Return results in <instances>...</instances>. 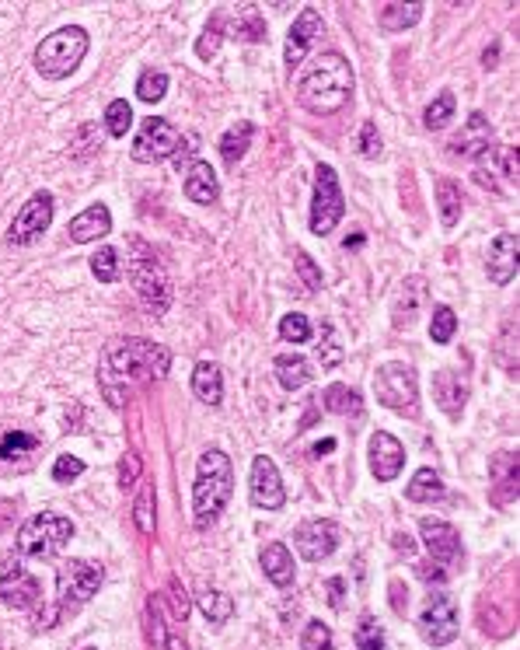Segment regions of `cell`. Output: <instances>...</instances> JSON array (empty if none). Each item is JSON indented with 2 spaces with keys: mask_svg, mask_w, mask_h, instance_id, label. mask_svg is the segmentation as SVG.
I'll return each instance as SVG.
<instances>
[{
  "mask_svg": "<svg viewBox=\"0 0 520 650\" xmlns=\"http://www.w3.org/2000/svg\"><path fill=\"white\" fill-rule=\"evenodd\" d=\"M248 500H252L259 511H280L287 504V490H283V479L276 472V462L269 455H259L252 462V479H248Z\"/></svg>",
  "mask_w": 520,
  "mask_h": 650,
  "instance_id": "5bb4252c",
  "label": "cell"
},
{
  "mask_svg": "<svg viewBox=\"0 0 520 650\" xmlns=\"http://www.w3.org/2000/svg\"><path fill=\"white\" fill-rule=\"evenodd\" d=\"M461 633V616L458 602L447 591H433L426 595V605L419 612V637L430 647H447Z\"/></svg>",
  "mask_w": 520,
  "mask_h": 650,
  "instance_id": "ba28073f",
  "label": "cell"
},
{
  "mask_svg": "<svg viewBox=\"0 0 520 650\" xmlns=\"http://www.w3.org/2000/svg\"><path fill=\"white\" fill-rule=\"evenodd\" d=\"M374 392H377V402L402 416H419V381H416V371L409 364H391L377 367L374 374Z\"/></svg>",
  "mask_w": 520,
  "mask_h": 650,
  "instance_id": "8992f818",
  "label": "cell"
},
{
  "mask_svg": "<svg viewBox=\"0 0 520 650\" xmlns=\"http://www.w3.org/2000/svg\"><path fill=\"white\" fill-rule=\"evenodd\" d=\"M332 448H336V441H322V444L315 448V455H322V451H332Z\"/></svg>",
  "mask_w": 520,
  "mask_h": 650,
  "instance_id": "94428289",
  "label": "cell"
},
{
  "mask_svg": "<svg viewBox=\"0 0 520 650\" xmlns=\"http://www.w3.org/2000/svg\"><path fill=\"white\" fill-rule=\"evenodd\" d=\"M70 242L77 245H88V242H98L102 235H109L112 231V214L105 203H95V207H88L84 214H77L74 221H70Z\"/></svg>",
  "mask_w": 520,
  "mask_h": 650,
  "instance_id": "cb8c5ba5",
  "label": "cell"
},
{
  "mask_svg": "<svg viewBox=\"0 0 520 650\" xmlns=\"http://www.w3.org/2000/svg\"><path fill=\"white\" fill-rule=\"evenodd\" d=\"M178 144H182V133H178L168 119H158V116L144 119L137 140H133V161H140V165H158V161L175 158Z\"/></svg>",
  "mask_w": 520,
  "mask_h": 650,
  "instance_id": "30bf717a",
  "label": "cell"
},
{
  "mask_svg": "<svg viewBox=\"0 0 520 650\" xmlns=\"http://www.w3.org/2000/svg\"><path fill=\"white\" fill-rule=\"evenodd\" d=\"M133 518H137V528L144 535L154 532V483L140 486V497H137V504H133Z\"/></svg>",
  "mask_w": 520,
  "mask_h": 650,
  "instance_id": "60d3db41",
  "label": "cell"
},
{
  "mask_svg": "<svg viewBox=\"0 0 520 650\" xmlns=\"http://www.w3.org/2000/svg\"><path fill=\"white\" fill-rule=\"evenodd\" d=\"M356 650H384V630L374 623V616H363L360 623H356Z\"/></svg>",
  "mask_w": 520,
  "mask_h": 650,
  "instance_id": "7bdbcfd3",
  "label": "cell"
},
{
  "mask_svg": "<svg viewBox=\"0 0 520 650\" xmlns=\"http://www.w3.org/2000/svg\"><path fill=\"white\" fill-rule=\"evenodd\" d=\"M454 332H458V315H454L447 305H437L433 308V322H430V339L444 346L454 339Z\"/></svg>",
  "mask_w": 520,
  "mask_h": 650,
  "instance_id": "f35d334b",
  "label": "cell"
},
{
  "mask_svg": "<svg viewBox=\"0 0 520 650\" xmlns=\"http://www.w3.org/2000/svg\"><path fill=\"white\" fill-rule=\"evenodd\" d=\"M482 60H486V67H493V60H496V46H493V49H486V56H482Z\"/></svg>",
  "mask_w": 520,
  "mask_h": 650,
  "instance_id": "6125c7cd",
  "label": "cell"
},
{
  "mask_svg": "<svg viewBox=\"0 0 520 650\" xmlns=\"http://www.w3.org/2000/svg\"><path fill=\"white\" fill-rule=\"evenodd\" d=\"M325 32V21L322 14L315 11V7H304L301 14L294 18V25H290V35H287V49H283V60H287L290 70H297L304 63V56H308V49L315 46V39Z\"/></svg>",
  "mask_w": 520,
  "mask_h": 650,
  "instance_id": "2e32d148",
  "label": "cell"
},
{
  "mask_svg": "<svg viewBox=\"0 0 520 650\" xmlns=\"http://www.w3.org/2000/svg\"><path fill=\"white\" fill-rule=\"evenodd\" d=\"M14 514H18V507H14V500L0 497V532H7V528L14 525Z\"/></svg>",
  "mask_w": 520,
  "mask_h": 650,
  "instance_id": "9f6ffc18",
  "label": "cell"
},
{
  "mask_svg": "<svg viewBox=\"0 0 520 650\" xmlns=\"http://www.w3.org/2000/svg\"><path fill=\"white\" fill-rule=\"evenodd\" d=\"M349 98H353V67L336 49L315 56L297 77V102L315 116H336L349 105Z\"/></svg>",
  "mask_w": 520,
  "mask_h": 650,
  "instance_id": "7a4b0ae2",
  "label": "cell"
},
{
  "mask_svg": "<svg viewBox=\"0 0 520 650\" xmlns=\"http://www.w3.org/2000/svg\"><path fill=\"white\" fill-rule=\"evenodd\" d=\"M360 154H363V158H370V161L381 158V137H377V126L370 123V119L360 126Z\"/></svg>",
  "mask_w": 520,
  "mask_h": 650,
  "instance_id": "816d5d0a",
  "label": "cell"
},
{
  "mask_svg": "<svg viewBox=\"0 0 520 650\" xmlns=\"http://www.w3.org/2000/svg\"><path fill=\"white\" fill-rule=\"evenodd\" d=\"M322 336H325V343L315 346L318 364H322V367H336L339 360H343V346L336 343V329H332V325H322Z\"/></svg>",
  "mask_w": 520,
  "mask_h": 650,
  "instance_id": "7dc6e473",
  "label": "cell"
},
{
  "mask_svg": "<svg viewBox=\"0 0 520 650\" xmlns=\"http://www.w3.org/2000/svg\"><path fill=\"white\" fill-rule=\"evenodd\" d=\"M273 371H276V378H280V385L287 388V392L304 388L311 381V364L301 357V353H280V357L273 360Z\"/></svg>",
  "mask_w": 520,
  "mask_h": 650,
  "instance_id": "83f0119b",
  "label": "cell"
},
{
  "mask_svg": "<svg viewBox=\"0 0 520 650\" xmlns=\"http://www.w3.org/2000/svg\"><path fill=\"white\" fill-rule=\"evenodd\" d=\"M517 235H510V231H503V235L493 238V245H489V256H486V273L489 280H493L496 287H507L510 280L517 277Z\"/></svg>",
  "mask_w": 520,
  "mask_h": 650,
  "instance_id": "44dd1931",
  "label": "cell"
},
{
  "mask_svg": "<svg viewBox=\"0 0 520 650\" xmlns=\"http://www.w3.org/2000/svg\"><path fill=\"white\" fill-rule=\"evenodd\" d=\"M185 196H189L192 203H203V207L217 203L220 182H217V172H213L206 161H192V165L185 168Z\"/></svg>",
  "mask_w": 520,
  "mask_h": 650,
  "instance_id": "d4e9b609",
  "label": "cell"
},
{
  "mask_svg": "<svg viewBox=\"0 0 520 650\" xmlns=\"http://www.w3.org/2000/svg\"><path fill=\"white\" fill-rule=\"evenodd\" d=\"M416 574L423 577V581H437V584H440V581H447V570L440 567V563H433V560H430V563H419Z\"/></svg>",
  "mask_w": 520,
  "mask_h": 650,
  "instance_id": "11a10c76",
  "label": "cell"
},
{
  "mask_svg": "<svg viewBox=\"0 0 520 650\" xmlns=\"http://www.w3.org/2000/svg\"><path fill=\"white\" fill-rule=\"evenodd\" d=\"M88 32L81 25H67V28H56L53 35L39 42L35 49V70H39L46 81H63L70 77L77 67H81L84 53H88Z\"/></svg>",
  "mask_w": 520,
  "mask_h": 650,
  "instance_id": "277c9868",
  "label": "cell"
},
{
  "mask_svg": "<svg viewBox=\"0 0 520 650\" xmlns=\"http://www.w3.org/2000/svg\"><path fill=\"white\" fill-rule=\"evenodd\" d=\"M0 602H4L7 609H32V605L39 602V581H35L21 563H14V567H7L4 577H0Z\"/></svg>",
  "mask_w": 520,
  "mask_h": 650,
  "instance_id": "ffe728a7",
  "label": "cell"
},
{
  "mask_svg": "<svg viewBox=\"0 0 520 650\" xmlns=\"http://www.w3.org/2000/svg\"><path fill=\"white\" fill-rule=\"evenodd\" d=\"M419 535H423V546L426 553H430L433 563H440V567L451 574V567H458L461 560H465V549H461V535L454 532L447 521L440 518H423L419 521Z\"/></svg>",
  "mask_w": 520,
  "mask_h": 650,
  "instance_id": "4fadbf2b",
  "label": "cell"
},
{
  "mask_svg": "<svg viewBox=\"0 0 520 650\" xmlns=\"http://www.w3.org/2000/svg\"><path fill=\"white\" fill-rule=\"evenodd\" d=\"M451 151L461 154V158H472V161H486L496 154V144H493V130H489V119L482 112H472L468 123L461 126V133L451 140Z\"/></svg>",
  "mask_w": 520,
  "mask_h": 650,
  "instance_id": "e0dca14e",
  "label": "cell"
},
{
  "mask_svg": "<svg viewBox=\"0 0 520 650\" xmlns=\"http://www.w3.org/2000/svg\"><path fill=\"white\" fill-rule=\"evenodd\" d=\"M259 563L276 588H290V584H294V556H290V549L283 546V542H269V546L262 549Z\"/></svg>",
  "mask_w": 520,
  "mask_h": 650,
  "instance_id": "484cf974",
  "label": "cell"
},
{
  "mask_svg": "<svg viewBox=\"0 0 520 650\" xmlns=\"http://www.w3.org/2000/svg\"><path fill=\"white\" fill-rule=\"evenodd\" d=\"M130 277H133V287H137V298L144 301L147 312L165 315L168 305H172V284H168L165 270H161V266L154 263V256L133 259Z\"/></svg>",
  "mask_w": 520,
  "mask_h": 650,
  "instance_id": "8fae6325",
  "label": "cell"
},
{
  "mask_svg": "<svg viewBox=\"0 0 520 650\" xmlns=\"http://www.w3.org/2000/svg\"><path fill=\"white\" fill-rule=\"evenodd\" d=\"M192 392H196V399H203L206 406H220V399H224L220 367L210 364V360H199L196 371H192Z\"/></svg>",
  "mask_w": 520,
  "mask_h": 650,
  "instance_id": "4316f807",
  "label": "cell"
},
{
  "mask_svg": "<svg viewBox=\"0 0 520 650\" xmlns=\"http://www.w3.org/2000/svg\"><path fill=\"white\" fill-rule=\"evenodd\" d=\"M168 588H172V602H175V619H182V623H185V616H189V598H185V588H182V584L175 581V577H172V584H168Z\"/></svg>",
  "mask_w": 520,
  "mask_h": 650,
  "instance_id": "f5cc1de1",
  "label": "cell"
},
{
  "mask_svg": "<svg viewBox=\"0 0 520 650\" xmlns=\"http://www.w3.org/2000/svg\"><path fill=\"white\" fill-rule=\"evenodd\" d=\"M514 332H517V325H514V319H510L500 332V343H496V360H500L507 374H517V353H514L517 339H514Z\"/></svg>",
  "mask_w": 520,
  "mask_h": 650,
  "instance_id": "f6af8a7d",
  "label": "cell"
},
{
  "mask_svg": "<svg viewBox=\"0 0 520 650\" xmlns=\"http://www.w3.org/2000/svg\"><path fill=\"white\" fill-rule=\"evenodd\" d=\"M322 406L329 409V413H336V416H360L363 413L360 392H356V388H349V385H329V388H325Z\"/></svg>",
  "mask_w": 520,
  "mask_h": 650,
  "instance_id": "1f68e13d",
  "label": "cell"
},
{
  "mask_svg": "<svg viewBox=\"0 0 520 650\" xmlns=\"http://www.w3.org/2000/svg\"><path fill=\"white\" fill-rule=\"evenodd\" d=\"M102 588V567L91 560H67L56 570V595L60 609H81Z\"/></svg>",
  "mask_w": 520,
  "mask_h": 650,
  "instance_id": "52a82bcc",
  "label": "cell"
},
{
  "mask_svg": "<svg viewBox=\"0 0 520 650\" xmlns=\"http://www.w3.org/2000/svg\"><path fill=\"white\" fill-rule=\"evenodd\" d=\"M280 336L287 339V343H308V339H311V322H308V315H301V312L283 315Z\"/></svg>",
  "mask_w": 520,
  "mask_h": 650,
  "instance_id": "bcb514c9",
  "label": "cell"
},
{
  "mask_svg": "<svg viewBox=\"0 0 520 650\" xmlns=\"http://www.w3.org/2000/svg\"><path fill=\"white\" fill-rule=\"evenodd\" d=\"M252 133H255V126L248 123V119H241V123H234L231 130L220 137V158H224L227 168H234L241 158H245L248 144H252Z\"/></svg>",
  "mask_w": 520,
  "mask_h": 650,
  "instance_id": "f1b7e54d",
  "label": "cell"
},
{
  "mask_svg": "<svg viewBox=\"0 0 520 650\" xmlns=\"http://www.w3.org/2000/svg\"><path fill=\"white\" fill-rule=\"evenodd\" d=\"M346 214V200L343 189H339L336 168L332 165H318L315 172V203H311V231L318 238H325Z\"/></svg>",
  "mask_w": 520,
  "mask_h": 650,
  "instance_id": "9c48e42d",
  "label": "cell"
},
{
  "mask_svg": "<svg viewBox=\"0 0 520 650\" xmlns=\"http://www.w3.org/2000/svg\"><path fill=\"white\" fill-rule=\"evenodd\" d=\"M172 367V350L161 343L140 336L112 339L98 360V385L112 406H123V399L133 388L147 381H161Z\"/></svg>",
  "mask_w": 520,
  "mask_h": 650,
  "instance_id": "6da1fadb",
  "label": "cell"
},
{
  "mask_svg": "<svg viewBox=\"0 0 520 650\" xmlns=\"http://www.w3.org/2000/svg\"><path fill=\"white\" fill-rule=\"evenodd\" d=\"M165 650H185V644H182L178 637H168V640H165Z\"/></svg>",
  "mask_w": 520,
  "mask_h": 650,
  "instance_id": "91938a15",
  "label": "cell"
},
{
  "mask_svg": "<svg viewBox=\"0 0 520 650\" xmlns=\"http://www.w3.org/2000/svg\"><path fill=\"white\" fill-rule=\"evenodd\" d=\"M426 298H430L426 280L423 277H405L402 284H398L395 298H391V322H395V329H412L419 315H423Z\"/></svg>",
  "mask_w": 520,
  "mask_h": 650,
  "instance_id": "ac0fdd59",
  "label": "cell"
},
{
  "mask_svg": "<svg viewBox=\"0 0 520 650\" xmlns=\"http://www.w3.org/2000/svg\"><path fill=\"white\" fill-rule=\"evenodd\" d=\"M454 91H440L437 98H433L430 105H426V112H423V126L426 130H444L447 123L454 119Z\"/></svg>",
  "mask_w": 520,
  "mask_h": 650,
  "instance_id": "8d00e7d4",
  "label": "cell"
},
{
  "mask_svg": "<svg viewBox=\"0 0 520 650\" xmlns=\"http://www.w3.org/2000/svg\"><path fill=\"white\" fill-rule=\"evenodd\" d=\"M405 465V448L398 437H391L388 430L370 434V472L377 483H391Z\"/></svg>",
  "mask_w": 520,
  "mask_h": 650,
  "instance_id": "d6986e66",
  "label": "cell"
},
{
  "mask_svg": "<svg viewBox=\"0 0 520 650\" xmlns=\"http://www.w3.org/2000/svg\"><path fill=\"white\" fill-rule=\"evenodd\" d=\"M294 266H297V273H301V280H304V287H308V291H318V287H322V273H318L315 259H311L308 252H297Z\"/></svg>",
  "mask_w": 520,
  "mask_h": 650,
  "instance_id": "681fc988",
  "label": "cell"
},
{
  "mask_svg": "<svg viewBox=\"0 0 520 650\" xmlns=\"http://www.w3.org/2000/svg\"><path fill=\"white\" fill-rule=\"evenodd\" d=\"M199 612H203L210 623L220 626L234 616V598L224 595V591H217V588H203L199 591Z\"/></svg>",
  "mask_w": 520,
  "mask_h": 650,
  "instance_id": "e575fe53",
  "label": "cell"
},
{
  "mask_svg": "<svg viewBox=\"0 0 520 650\" xmlns=\"http://www.w3.org/2000/svg\"><path fill=\"white\" fill-rule=\"evenodd\" d=\"M500 151V172L517 182V151L514 147H496Z\"/></svg>",
  "mask_w": 520,
  "mask_h": 650,
  "instance_id": "db71d44e",
  "label": "cell"
},
{
  "mask_svg": "<svg viewBox=\"0 0 520 650\" xmlns=\"http://www.w3.org/2000/svg\"><path fill=\"white\" fill-rule=\"evenodd\" d=\"M489 476H493V504L507 507L510 500H517V483H520V465L514 451H500L489 465Z\"/></svg>",
  "mask_w": 520,
  "mask_h": 650,
  "instance_id": "603a6c76",
  "label": "cell"
},
{
  "mask_svg": "<svg viewBox=\"0 0 520 650\" xmlns=\"http://www.w3.org/2000/svg\"><path fill=\"white\" fill-rule=\"evenodd\" d=\"M231 493H234L231 458L220 448L203 451L196 465V483H192V525H196L199 532L217 525L220 511L227 507Z\"/></svg>",
  "mask_w": 520,
  "mask_h": 650,
  "instance_id": "3957f363",
  "label": "cell"
},
{
  "mask_svg": "<svg viewBox=\"0 0 520 650\" xmlns=\"http://www.w3.org/2000/svg\"><path fill=\"white\" fill-rule=\"evenodd\" d=\"M234 35H238L241 42H262V39H266V21H262L259 7L241 4V11L234 14Z\"/></svg>",
  "mask_w": 520,
  "mask_h": 650,
  "instance_id": "d590c367",
  "label": "cell"
},
{
  "mask_svg": "<svg viewBox=\"0 0 520 650\" xmlns=\"http://www.w3.org/2000/svg\"><path fill=\"white\" fill-rule=\"evenodd\" d=\"M437 207H440V224H444V228H454V224L461 221L465 196H461V186L454 179H440L437 182Z\"/></svg>",
  "mask_w": 520,
  "mask_h": 650,
  "instance_id": "4dcf8cb0",
  "label": "cell"
},
{
  "mask_svg": "<svg viewBox=\"0 0 520 650\" xmlns=\"http://www.w3.org/2000/svg\"><path fill=\"white\" fill-rule=\"evenodd\" d=\"M419 18H423V4H381V11H377V25L384 32H405Z\"/></svg>",
  "mask_w": 520,
  "mask_h": 650,
  "instance_id": "f546056e",
  "label": "cell"
},
{
  "mask_svg": "<svg viewBox=\"0 0 520 650\" xmlns=\"http://www.w3.org/2000/svg\"><path fill=\"white\" fill-rule=\"evenodd\" d=\"M84 650H95V647H84Z\"/></svg>",
  "mask_w": 520,
  "mask_h": 650,
  "instance_id": "be15d7a7",
  "label": "cell"
},
{
  "mask_svg": "<svg viewBox=\"0 0 520 650\" xmlns=\"http://www.w3.org/2000/svg\"><path fill=\"white\" fill-rule=\"evenodd\" d=\"M294 546L297 553L304 556L308 563H322L336 553L339 546V525L329 518H315V521H304L294 535Z\"/></svg>",
  "mask_w": 520,
  "mask_h": 650,
  "instance_id": "9a60e30c",
  "label": "cell"
},
{
  "mask_svg": "<svg viewBox=\"0 0 520 650\" xmlns=\"http://www.w3.org/2000/svg\"><path fill=\"white\" fill-rule=\"evenodd\" d=\"M119 472H123V486H130L133 479L140 476V462H137V455H126V458H123V469H119Z\"/></svg>",
  "mask_w": 520,
  "mask_h": 650,
  "instance_id": "6f0895ef",
  "label": "cell"
},
{
  "mask_svg": "<svg viewBox=\"0 0 520 650\" xmlns=\"http://www.w3.org/2000/svg\"><path fill=\"white\" fill-rule=\"evenodd\" d=\"M168 91V74L165 70H144L137 81V95L140 102H161Z\"/></svg>",
  "mask_w": 520,
  "mask_h": 650,
  "instance_id": "ab89813d",
  "label": "cell"
},
{
  "mask_svg": "<svg viewBox=\"0 0 520 650\" xmlns=\"http://www.w3.org/2000/svg\"><path fill=\"white\" fill-rule=\"evenodd\" d=\"M433 395H437V406L444 409L451 420H461V413H465V402H468V385H465V378L454 371V367L437 371V378H433Z\"/></svg>",
  "mask_w": 520,
  "mask_h": 650,
  "instance_id": "7402d4cb",
  "label": "cell"
},
{
  "mask_svg": "<svg viewBox=\"0 0 520 650\" xmlns=\"http://www.w3.org/2000/svg\"><path fill=\"white\" fill-rule=\"evenodd\" d=\"M53 193H46V189H39V193L32 196V200L25 203V207L18 210V217L11 221V231H7V242L11 245H32L35 238L42 235V231L53 224Z\"/></svg>",
  "mask_w": 520,
  "mask_h": 650,
  "instance_id": "7c38bea8",
  "label": "cell"
},
{
  "mask_svg": "<svg viewBox=\"0 0 520 650\" xmlns=\"http://www.w3.org/2000/svg\"><path fill=\"white\" fill-rule=\"evenodd\" d=\"M74 539V521L63 514H35L21 525L18 532V553L32 560H49Z\"/></svg>",
  "mask_w": 520,
  "mask_h": 650,
  "instance_id": "5b68a950",
  "label": "cell"
},
{
  "mask_svg": "<svg viewBox=\"0 0 520 650\" xmlns=\"http://www.w3.org/2000/svg\"><path fill=\"white\" fill-rule=\"evenodd\" d=\"M325 588H329V602H332V609H343V577H332V581L325 584Z\"/></svg>",
  "mask_w": 520,
  "mask_h": 650,
  "instance_id": "680465c9",
  "label": "cell"
},
{
  "mask_svg": "<svg viewBox=\"0 0 520 650\" xmlns=\"http://www.w3.org/2000/svg\"><path fill=\"white\" fill-rule=\"evenodd\" d=\"M444 479L437 476L433 469H419L416 476H412L409 490H405V497L412 500V504H433V500L444 497Z\"/></svg>",
  "mask_w": 520,
  "mask_h": 650,
  "instance_id": "d6a6232c",
  "label": "cell"
},
{
  "mask_svg": "<svg viewBox=\"0 0 520 650\" xmlns=\"http://www.w3.org/2000/svg\"><path fill=\"white\" fill-rule=\"evenodd\" d=\"M91 273H95L102 284H112V280L119 277V252L116 249H98L95 256H91Z\"/></svg>",
  "mask_w": 520,
  "mask_h": 650,
  "instance_id": "ee69618b",
  "label": "cell"
},
{
  "mask_svg": "<svg viewBox=\"0 0 520 650\" xmlns=\"http://www.w3.org/2000/svg\"><path fill=\"white\" fill-rule=\"evenodd\" d=\"M39 451V437L35 434H25V430H7L0 437V458L4 462H28V455Z\"/></svg>",
  "mask_w": 520,
  "mask_h": 650,
  "instance_id": "836d02e7",
  "label": "cell"
},
{
  "mask_svg": "<svg viewBox=\"0 0 520 650\" xmlns=\"http://www.w3.org/2000/svg\"><path fill=\"white\" fill-rule=\"evenodd\" d=\"M133 126V109L126 98H116V102H109V109H105V130H109V137H126V130Z\"/></svg>",
  "mask_w": 520,
  "mask_h": 650,
  "instance_id": "74e56055",
  "label": "cell"
},
{
  "mask_svg": "<svg viewBox=\"0 0 520 650\" xmlns=\"http://www.w3.org/2000/svg\"><path fill=\"white\" fill-rule=\"evenodd\" d=\"M220 39H224V18H220V14H213L210 25H206V32H203V39L196 42L199 60H213V56H217V49H220Z\"/></svg>",
  "mask_w": 520,
  "mask_h": 650,
  "instance_id": "b9f144b4",
  "label": "cell"
},
{
  "mask_svg": "<svg viewBox=\"0 0 520 650\" xmlns=\"http://www.w3.org/2000/svg\"><path fill=\"white\" fill-rule=\"evenodd\" d=\"M301 650H332V630L325 623H308L301 633Z\"/></svg>",
  "mask_w": 520,
  "mask_h": 650,
  "instance_id": "c3c4849f",
  "label": "cell"
},
{
  "mask_svg": "<svg viewBox=\"0 0 520 650\" xmlns=\"http://www.w3.org/2000/svg\"><path fill=\"white\" fill-rule=\"evenodd\" d=\"M84 472V462L77 455H60L53 465V479L56 483H70V479H77Z\"/></svg>",
  "mask_w": 520,
  "mask_h": 650,
  "instance_id": "f907efd6",
  "label": "cell"
}]
</instances>
